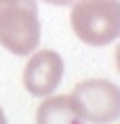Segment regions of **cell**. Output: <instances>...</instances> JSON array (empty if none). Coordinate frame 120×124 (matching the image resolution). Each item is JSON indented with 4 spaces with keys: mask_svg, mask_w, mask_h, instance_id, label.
Returning <instances> with one entry per match:
<instances>
[{
    "mask_svg": "<svg viewBox=\"0 0 120 124\" xmlns=\"http://www.w3.org/2000/svg\"><path fill=\"white\" fill-rule=\"evenodd\" d=\"M41 23L36 0H0V45L25 56L39 47Z\"/></svg>",
    "mask_w": 120,
    "mask_h": 124,
    "instance_id": "1",
    "label": "cell"
},
{
    "mask_svg": "<svg viewBox=\"0 0 120 124\" xmlns=\"http://www.w3.org/2000/svg\"><path fill=\"white\" fill-rule=\"evenodd\" d=\"M70 27L86 45H109L120 36V0H77L70 9Z\"/></svg>",
    "mask_w": 120,
    "mask_h": 124,
    "instance_id": "2",
    "label": "cell"
},
{
    "mask_svg": "<svg viewBox=\"0 0 120 124\" xmlns=\"http://www.w3.org/2000/svg\"><path fill=\"white\" fill-rule=\"evenodd\" d=\"M73 101L84 122L109 124L120 117V88L107 79H88L73 88Z\"/></svg>",
    "mask_w": 120,
    "mask_h": 124,
    "instance_id": "3",
    "label": "cell"
},
{
    "mask_svg": "<svg viewBox=\"0 0 120 124\" xmlns=\"http://www.w3.org/2000/svg\"><path fill=\"white\" fill-rule=\"evenodd\" d=\"M61 77H64L61 54L55 50H39L25 65L23 86L34 97H48L61 84Z\"/></svg>",
    "mask_w": 120,
    "mask_h": 124,
    "instance_id": "4",
    "label": "cell"
},
{
    "mask_svg": "<svg viewBox=\"0 0 120 124\" xmlns=\"http://www.w3.org/2000/svg\"><path fill=\"white\" fill-rule=\"evenodd\" d=\"M36 124H84L70 95L48 97L36 108Z\"/></svg>",
    "mask_w": 120,
    "mask_h": 124,
    "instance_id": "5",
    "label": "cell"
},
{
    "mask_svg": "<svg viewBox=\"0 0 120 124\" xmlns=\"http://www.w3.org/2000/svg\"><path fill=\"white\" fill-rule=\"evenodd\" d=\"M43 2H48V5H59V7H66V5H73L75 0H43Z\"/></svg>",
    "mask_w": 120,
    "mask_h": 124,
    "instance_id": "6",
    "label": "cell"
},
{
    "mask_svg": "<svg viewBox=\"0 0 120 124\" xmlns=\"http://www.w3.org/2000/svg\"><path fill=\"white\" fill-rule=\"evenodd\" d=\"M116 65H118V72H120V45L116 47Z\"/></svg>",
    "mask_w": 120,
    "mask_h": 124,
    "instance_id": "7",
    "label": "cell"
},
{
    "mask_svg": "<svg viewBox=\"0 0 120 124\" xmlns=\"http://www.w3.org/2000/svg\"><path fill=\"white\" fill-rule=\"evenodd\" d=\"M0 124H7V117H5V111L0 108Z\"/></svg>",
    "mask_w": 120,
    "mask_h": 124,
    "instance_id": "8",
    "label": "cell"
}]
</instances>
